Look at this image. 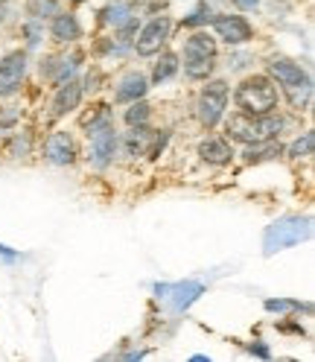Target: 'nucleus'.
<instances>
[{
	"label": "nucleus",
	"mask_w": 315,
	"mask_h": 362,
	"mask_svg": "<svg viewBox=\"0 0 315 362\" xmlns=\"http://www.w3.org/2000/svg\"><path fill=\"white\" fill-rule=\"evenodd\" d=\"M268 67V76L272 82L283 90L286 103L295 108V111H304L309 108V100H312V76L304 71L298 62H292L286 56H272L266 62Z\"/></svg>",
	"instance_id": "obj_1"
},
{
	"label": "nucleus",
	"mask_w": 315,
	"mask_h": 362,
	"mask_svg": "<svg viewBox=\"0 0 315 362\" xmlns=\"http://www.w3.org/2000/svg\"><path fill=\"white\" fill-rule=\"evenodd\" d=\"M222 120H225V134H228V141L242 144V146L272 141L283 129V120L275 117V115H245V111H239V108L234 111V115L222 117Z\"/></svg>",
	"instance_id": "obj_2"
},
{
	"label": "nucleus",
	"mask_w": 315,
	"mask_h": 362,
	"mask_svg": "<svg viewBox=\"0 0 315 362\" xmlns=\"http://www.w3.org/2000/svg\"><path fill=\"white\" fill-rule=\"evenodd\" d=\"M178 62L184 64V76L193 82H205L213 76L216 64H219V50H216V38L208 35V30H193L184 41V50L178 56Z\"/></svg>",
	"instance_id": "obj_3"
},
{
	"label": "nucleus",
	"mask_w": 315,
	"mask_h": 362,
	"mask_svg": "<svg viewBox=\"0 0 315 362\" xmlns=\"http://www.w3.org/2000/svg\"><path fill=\"white\" fill-rule=\"evenodd\" d=\"M234 103L245 115H275L278 111V85L272 82L268 74L245 76L234 90Z\"/></svg>",
	"instance_id": "obj_4"
},
{
	"label": "nucleus",
	"mask_w": 315,
	"mask_h": 362,
	"mask_svg": "<svg viewBox=\"0 0 315 362\" xmlns=\"http://www.w3.org/2000/svg\"><path fill=\"white\" fill-rule=\"evenodd\" d=\"M309 234H312V219L309 216L286 214V216L275 219L263 231V255L272 257L278 252H286V248H295L304 240H309Z\"/></svg>",
	"instance_id": "obj_5"
},
{
	"label": "nucleus",
	"mask_w": 315,
	"mask_h": 362,
	"mask_svg": "<svg viewBox=\"0 0 315 362\" xmlns=\"http://www.w3.org/2000/svg\"><path fill=\"white\" fill-rule=\"evenodd\" d=\"M208 85L198 90V100H196V117L205 129H213L222 123L225 117V108H228V82L225 79H205Z\"/></svg>",
	"instance_id": "obj_6"
},
{
	"label": "nucleus",
	"mask_w": 315,
	"mask_h": 362,
	"mask_svg": "<svg viewBox=\"0 0 315 362\" xmlns=\"http://www.w3.org/2000/svg\"><path fill=\"white\" fill-rule=\"evenodd\" d=\"M170 33H172V18L170 15H155L152 21H146V24L134 33V41H131V47L138 56H158L164 47H167V41H170Z\"/></svg>",
	"instance_id": "obj_7"
},
{
	"label": "nucleus",
	"mask_w": 315,
	"mask_h": 362,
	"mask_svg": "<svg viewBox=\"0 0 315 362\" xmlns=\"http://www.w3.org/2000/svg\"><path fill=\"white\" fill-rule=\"evenodd\" d=\"M27 67H30V59H27V50H12L0 59V100H9L15 97L20 88L27 82Z\"/></svg>",
	"instance_id": "obj_8"
},
{
	"label": "nucleus",
	"mask_w": 315,
	"mask_h": 362,
	"mask_svg": "<svg viewBox=\"0 0 315 362\" xmlns=\"http://www.w3.org/2000/svg\"><path fill=\"white\" fill-rule=\"evenodd\" d=\"M117 146H120V134H117L114 123L100 126L97 132H91L88 134V161H91V167L105 170L111 161H114Z\"/></svg>",
	"instance_id": "obj_9"
},
{
	"label": "nucleus",
	"mask_w": 315,
	"mask_h": 362,
	"mask_svg": "<svg viewBox=\"0 0 315 362\" xmlns=\"http://www.w3.org/2000/svg\"><path fill=\"white\" fill-rule=\"evenodd\" d=\"M210 27H213V33L225 44H231V47H242V44L254 41V27H251V21L245 18V15L219 12V15L210 18Z\"/></svg>",
	"instance_id": "obj_10"
},
{
	"label": "nucleus",
	"mask_w": 315,
	"mask_h": 362,
	"mask_svg": "<svg viewBox=\"0 0 315 362\" xmlns=\"http://www.w3.org/2000/svg\"><path fill=\"white\" fill-rule=\"evenodd\" d=\"M167 132H152L146 123L143 126H131V132H126L123 138V149L126 155L138 158V155H149V158H158L167 146Z\"/></svg>",
	"instance_id": "obj_11"
},
{
	"label": "nucleus",
	"mask_w": 315,
	"mask_h": 362,
	"mask_svg": "<svg viewBox=\"0 0 315 362\" xmlns=\"http://www.w3.org/2000/svg\"><path fill=\"white\" fill-rule=\"evenodd\" d=\"M76 141H73V134L67 132V129H56L47 134V141H44V158L53 164V167H71L76 164Z\"/></svg>",
	"instance_id": "obj_12"
},
{
	"label": "nucleus",
	"mask_w": 315,
	"mask_h": 362,
	"mask_svg": "<svg viewBox=\"0 0 315 362\" xmlns=\"http://www.w3.org/2000/svg\"><path fill=\"white\" fill-rule=\"evenodd\" d=\"M155 292H158V298L170 301L172 310H187L201 292H205V286L198 281H182V284H158Z\"/></svg>",
	"instance_id": "obj_13"
},
{
	"label": "nucleus",
	"mask_w": 315,
	"mask_h": 362,
	"mask_svg": "<svg viewBox=\"0 0 315 362\" xmlns=\"http://www.w3.org/2000/svg\"><path fill=\"white\" fill-rule=\"evenodd\" d=\"M82 97H85V90H82V82L79 79H67L61 85H56V94H53V103H50V115L56 120L67 117V115H73V111L82 105Z\"/></svg>",
	"instance_id": "obj_14"
},
{
	"label": "nucleus",
	"mask_w": 315,
	"mask_h": 362,
	"mask_svg": "<svg viewBox=\"0 0 315 362\" xmlns=\"http://www.w3.org/2000/svg\"><path fill=\"white\" fill-rule=\"evenodd\" d=\"M82 64V53H71V56H47L41 59V76H47L53 85H61L67 79H73V74Z\"/></svg>",
	"instance_id": "obj_15"
},
{
	"label": "nucleus",
	"mask_w": 315,
	"mask_h": 362,
	"mask_svg": "<svg viewBox=\"0 0 315 362\" xmlns=\"http://www.w3.org/2000/svg\"><path fill=\"white\" fill-rule=\"evenodd\" d=\"M50 38L56 44H76L82 38V24L73 12H56L50 18Z\"/></svg>",
	"instance_id": "obj_16"
},
{
	"label": "nucleus",
	"mask_w": 315,
	"mask_h": 362,
	"mask_svg": "<svg viewBox=\"0 0 315 362\" xmlns=\"http://www.w3.org/2000/svg\"><path fill=\"white\" fill-rule=\"evenodd\" d=\"M149 90V79L141 74V71H129L120 82H117V90H114V103L117 105H129L134 100H143Z\"/></svg>",
	"instance_id": "obj_17"
},
{
	"label": "nucleus",
	"mask_w": 315,
	"mask_h": 362,
	"mask_svg": "<svg viewBox=\"0 0 315 362\" xmlns=\"http://www.w3.org/2000/svg\"><path fill=\"white\" fill-rule=\"evenodd\" d=\"M198 158L210 167H225L234 161V146L228 138H205L198 144Z\"/></svg>",
	"instance_id": "obj_18"
},
{
	"label": "nucleus",
	"mask_w": 315,
	"mask_h": 362,
	"mask_svg": "<svg viewBox=\"0 0 315 362\" xmlns=\"http://www.w3.org/2000/svg\"><path fill=\"white\" fill-rule=\"evenodd\" d=\"M280 155H283V146L272 138V141H260V144L245 146L242 161L245 164H263V161H275V158H280Z\"/></svg>",
	"instance_id": "obj_19"
},
{
	"label": "nucleus",
	"mask_w": 315,
	"mask_h": 362,
	"mask_svg": "<svg viewBox=\"0 0 315 362\" xmlns=\"http://www.w3.org/2000/svg\"><path fill=\"white\" fill-rule=\"evenodd\" d=\"M178 67H182V62H178V53L164 50L161 56H158L155 67H152V85H167L178 74Z\"/></svg>",
	"instance_id": "obj_20"
},
{
	"label": "nucleus",
	"mask_w": 315,
	"mask_h": 362,
	"mask_svg": "<svg viewBox=\"0 0 315 362\" xmlns=\"http://www.w3.org/2000/svg\"><path fill=\"white\" fill-rule=\"evenodd\" d=\"M82 129H85V134H91V132H97L100 126H108V123H114V117H111V105H105V103H100V105H94L88 115H82Z\"/></svg>",
	"instance_id": "obj_21"
},
{
	"label": "nucleus",
	"mask_w": 315,
	"mask_h": 362,
	"mask_svg": "<svg viewBox=\"0 0 315 362\" xmlns=\"http://www.w3.org/2000/svg\"><path fill=\"white\" fill-rule=\"evenodd\" d=\"M61 6V0H27V15L30 21H38V24H44V21H50Z\"/></svg>",
	"instance_id": "obj_22"
},
{
	"label": "nucleus",
	"mask_w": 315,
	"mask_h": 362,
	"mask_svg": "<svg viewBox=\"0 0 315 362\" xmlns=\"http://www.w3.org/2000/svg\"><path fill=\"white\" fill-rule=\"evenodd\" d=\"M283 152H286L289 158H295V161H298V158H309V155L315 152V134H312V129H307L301 138H295Z\"/></svg>",
	"instance_id": "obj_23"
},
{
	"label": "nucleus",
	"mask_w": 315,
	"mask_h": 362,
	"mask_svg": "<svg viewBox=\"0 0 315 362\" xmlns=\"http://www.w3.org/2000/svg\"><path fill=\"white\" fill-rule=\"evenodd\" d=\"M149 117H152V105H149L146 100H134V103H129L126 115H123V120H126L129 126H143V123H149Z\"/></svg>",
	"instance_id": "obj_24"
},
{
	"label": "nucleus",
	"mask_w": 315,
	"mask_h": 362,
	"mask_svg": "<svg viewBox=\"0 0 315 362\" xmlns=\"http://www.w3.org/2000/svg\"><path fill=\"white\" fill-rule=\"evenodd\" d=\"M268 313H278V315H292V313H309L312 307L309 304H301V301H295V298H268L266 304H263Z\"/></svg>",
	"instance_id": "obj_25"
},
{
	"label": "nucleus",
	"mask_w": 315,
	"mask_h": 362,
	"mask_svg": "<svg viewBox=\"0 0 315 362\" xmlns=\"http://www.w3.org/2000/svg\"><path fill=\"white\" fill-rule=\"evenodd\" d=\"M131 18V6H126V4H111V6H105L102 9V24H108V27H120V24H126V21Z\"/></svg>",
	"instance_id": "obj_26"
},
{
	"label": "nucleus",
	"mask_w": 315,
	"mask_h": 362,
	"mask_svg": "<svg viewBox=\"0 0 315 362\" xmlns=\"http://www.w3.org/2000/svg\"><path fill=\"white\" fill-rule=\"evenodd\" d=\"M32 152V132L30 129H20L12 134V141H9V155L15 158H24Z\"/></svg>",
	"instance_id": "obj_27"
},
{
	"label": "nucleus",
	"mask_w": 315,
	"mask_h": 362,
	"mask_svg": "<svg viewBox=\"0 0 315 362\" xmlns=\"http://www.w3.org/2000/svg\"><path fill=\"white\" fill-rule=\"evenodd\" d=\"M210 18H213V9L208 6V4H201V6H196L184 21H182V27L184 30H196V27H205V24H210Z\"/></svg>",
	"instance_id": "obj_28"
},
{
	"label": "nucleus",
	"mask_w": 315,
	"mask_h": 362,
	"mask_svg": "<svg viewBox=\"0 0 315 362\" xmlns=\"http://www.w3.org/2000/svg\"><path fill=\"white\" fill-rule=\"evenodd\" d=\"M15 123H18V111H15L12 105L0 108V132H12V129H15Z\"/></svg>",
	"instance_id": "obj_29"
},
{
	"label": "nucleus",
	"mask_w": 315,
	"mask_h": 362,
	"mask_svg": "<svg viewBox=\"0 0 315 362\" xmlns=\"http://www.w3.org/2000/svg\"><path fill=\"white\" fill-rule=\"evenodd\" d=\"M24 33H27V47H35L44 30H41V24H38V21H27V24H24Z\"/></svg>",
	"instance_id": "obj_30"
},
{
	"label": "nucleus",
	"mask_w": 315,
	"mask_h": 362,
	"mask_svg": "<svg viewBox=\"0 0 315 362\" xmlns=\"http://www.w3.org/2000/svg\"><path fill=\"white\" fill-rule=\"evenodd\" d=\"M249 351H251L254 356H260V359H268V356H272V351H268L263 342H251V345H249Z\"/></svg>",
	"instance_id": "obj_31"
},
{
	"label": "nucleus",
	"mask_w": 315,
	"mask_h": 362,
	"mask_svg": "<svg viewBox=\"0 0 315 362\" xmlns=\"http://www.w3.org/2000/svg\"><path fill=\"white\" fill-rule=\"evenodd\" d=\"M234 4H237L239 9H257V6L263 4V0H234Z\"/></svg>",
	"instance_id": "obj_32"
},
{
	"label": "nucleus",
	"mask_w": 315,
	"mask_h": 362,
	"mask_svg": "<svg viewBox=\"0 0 315 362\" xmlns=\"http://www.w3.org/2000/svg\"><path fill=\"white\" fill-rule=\"evenodd\" d=\"M0 255H4V257H15V252H12V248H6L4 243H0Z\"/></svg>",
	"instance_id": "obj_33"
},
{
	"label": "nucleus",
	"mask_w": 315,
	"mask_h": 362,
	"mask_svg": "<svg viewBox=\"0 0 315 362\" xmlns=\"http://www.w3.org/2000/svg\"><path fill=\"white\" fill-rule=\"evenodd\" d=\"M6 4H9V0H0V6H6Z\"/></svg>",
	"instance_id": "obj_34"
}]
</instances>
